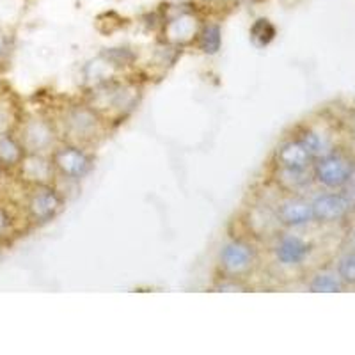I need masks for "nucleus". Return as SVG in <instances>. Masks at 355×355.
Listing matches in <instances>:
<instances>
[{
	"mask_svg": "<svg viewBox=\"0 0 355 355\" xmlns=\"http://www.w3.org/2000/svg\"><path fill=\"white\" fill-rule=\"evenodd\" d=\"M313 157L297 137L283 141L274 151V166L286 169H311Z\"/></svg>",
	"mask_w": 355,
	"mask_h": 355,
	"instance_id": "13",
	"label": "nucleus"
},
{
	"mask_svg": "<svg viewBox=\"0 0 355 355\" xmlns=\"http://www.w3.org/2000/svg\"><path fill=\"white\" fill-rule=\"evenodd\" d=\"M6 52H8V40H6L4 34L0 33V57L4 55Z\"/></svg>",
	"mask_w": 355,
	"mask_h": 355,
	"instance_id": "23",
	"label": "nucleus"
},
{
	"mask_svg": "<svg viewBox=\"0 0 355 355\" xmlns=\"http://www.w3.org/2000/svg\"><path fill=\"white\" fill-rule=\"evenodd\" d=\"M62 210H64V198L61 190L52 183L28 187L25 198V215L28 222L43 226L46 222L53 220Z\"/></svg>",
	"mask_w": 355,
	"mask_h": 355,
	"instance_id": "1",
	"label": "nucleus"
},
{
	"mask_svg": "<svg viewBox=\"0 0 355 355\" xmlns=\"http://www.w3.org/2000/svg\"><path fill=\"white\" fill-rule=\"evenodd\" d=\"M50 160L53 164L55 174L66 180H82L93 171L94 160L87 151L78 144L55 146L50 153Z\"/></svg>",
	"mask_w": 355,
	"mask_h": 355,
	"instance_id": "3",
	"label": "nucleus"
},
{
	"mask_svg": "<svg viewBox=\"0 0 355 355\" xmlns=\"http://www.w3.org/2000/svg\"><path fill=\"white\" fill-rule=\"evenodd\" d=\"M25 150L20 139L12 132L0 133V166L4 171H17L24 160Z\"/></svg>",
	"mask_w": 355,
	"mask_h": 355,
	"instance_id": "15",
	"label": "nucleus"
},
{
	"mask_svg": "<svg viewBox=\"0 0 355 355\" xmlns=\"http://www.w3.org/2000/svg\"><path fill=\"white\" fill-rule=\"evenodd\" d=\"M12 226H15V220H12L11 211L4 205H0V242L11 234Z\"/></svg>",
	"mask_w": 355,
	"mask_h": 355,
	"instance_id": "21",
	"label": "nucleus"
},
{
	"mask_svg": "<svg viewBox=\"0 0 355 355\" xmlns=\"http://www.w3.org/2000/svg\"><path fill=\"white\" fill-rule=\"evenodd\" d=\"M217 291H243L245 284L242 283V279L239 277H222L220 283L215 286Z\"/></svg>",
	"mask_w": 355,
	"mask_h": 355,
	"instance_id": "22",
	"label": "nucleus"
},
{
	"mask_svg": "<svg viewBox=\"0 0 355 355\" xmlns=\"http://www.w3.org/2000/svg\"><path fill=\"white\" fill-rule=\"evenodd\" d=\"M343 290V281L339 279L336 272H318L309 281V291H315V293H338V291Z\"/></svg>",
	"mask_w": 355,
	"mask_h": 355,
	"instance_id": "18",
	"label": "nucleus"
},
{
	"mask_svg": "<svg viewBox=\"0 0 355 355\" xmlns=\"http://www.w3.org/2000/svg\"><path fill=\"white\" fill-rule=\"evenodd\" d=\"M201 25V17L194 9H178L164 24V34L169 43L189 44L198 40Z\"/></svg>",
	"mask_w": 355,
	"mask_h": 355,
	"instance_id": "7",
	"label": "nucleus"
},
{
	"mask_svg": "<svg viewBox=\"0 0 355 355\" xmlns=\"http://www.w3.org/2000/svg\"><path fill=\"white\" fill-rule=\"evenodd\" d=\"M0 87H2V82H0Z\"/></svg>",
	"mask_w": 355,
	"mask_h": 355,
	"instance_id": "26",
	"label": "nucleus"
},
{
	"mask_svg": "<svg viewBox=\"0 0 355 355\" xmlns=\"http://www.w3.org/2000/svg\"><path fill=\"white\" fill-rule=\"evenodd\" d=\"M4 173H6V171L2 169V166H0V178H2V174H4Z\"/></svg>",
	"mask_w": 355,
	"mask_h": 355,
	"instance_id": "25",
	"label": "nucleus"
},
{
	"mask_svg": "<svg viewBox=\"0 0 355 355\" xmlns=\"http://www.w3.org/2000/svg\"><path fill=\"white\" fill-rule=\"evenodd\" d=\"M274 182L277 187L288 194H299L306 190L313 180V171L311 169H286V167H275Z\"/></svg>",
	"mask_w": 355,
	"mask_h": 355,
	"instance_id": "14",
	"label": "nucleus"
},
{
	"mask_svg": "<svg viewBox=\"0 0 355 355\" xmlns=\"http://www.w3.org/2000/svg\"><path fill=\"white\" fill-rule=\"evenodd\" d=\"M352 169H354V162L347 155L336 151L315 160L311 167L315 183L327 190H339L347 187Z\"/></svg>",
	"mask_w": 355,
	"mask_h": 355,
	"instance_id": "4",
	"label": "nucleus"
},
{
	"mask_svg": "<svg viewBox=\"0 0 355 355\" xmlns=\"http://www.w3.org/2000/svg\"><path fill=\"white\" fill-rule=\"evenodd\" d=\"M256 259H258V252L252 243L243 239H231L220 247L218 270L224 277L242 279L252 270Z\"/></svg>",
	"mask_w": 355,
	"mask_h": 355,
	"instance_id": "2",
	"label": "nucleus"
},
{
	"mask_svg": "<svg viewBox=\"0 0 355 355\" xmlns=\"http://www.w3.org/2000/svg\"><path fill=\"white\" fill-rule=\"evenodd\" d=\"M275 220L284 227H304L309 226L313 218V208H311L309 199L302 198L299 194H290L288 198L281 199L275 205Z\"/></svg>",
	"mask_w": 355,
	"mask_h": 355,
	"instance_id": "9",
	"label": "nucleus"
},
{
	"mask_svg": "<svg viewBox=\"0 0 355 355\" xmlns=\"http://www.w3.org/2000/svg\"><path fill=\"white\" fill-rule=\"evenodd\" d=\"M311 208H313V218L320 224H334L352 214L348 199L345 198L341 189L329 190V192L315 196L311 199Z\"/></svg>",
	"mask_w": 355,
	"mask_h": 355,
	"instance_id": "8",
	"label": "nucleus"
},
{
	"mask_svg": "<svg viewBox=\"0 0 355 355\" xmlns=\"http://www.w3.org/2000/svg\"><path fill=\"white\" fill-rule=\"evenodd\" d=\"M313 252V243L307 242L306 239L299 234L284 233L275 240L272 247L275 263L281 266H299L306 261Z\"/></svg>",
	"mask_w": 355,
	"mask_h": 355,
	"instance_id": "10",
	"label": "nucleus"
},
{
	"mask_svg": "<svg viewBox=\"0 0 355 355\" xmlns=\"http://www.w3.org/2000/svg\"><path fill=\"white\" fill-rule=\"evenodd\" d=\"M249 34L252 43H254L256 46H259V49H263V46H268V44L274 41L277 31H275L274 24H272L268 18H258L254 24L250 25Z\"/></svg>",
	"mask_w": 355,
	"mask_h": 355,
	"instance_id": "19",
	"label": "nucleus"
},
{
	"mask_svg": "<svg viewBox=\"0 0 355 355\" xmlns=\"http://www.w3.org/2000/svg\"><path fill=\"white\" fill-rule=\"evenodd\" d=\"M336 274L343 281L345 286H355V250L347 252L338 259Z\"/></svg>",
	"mask_w": 355,
	"mask_h": 355,
	"instance_id": "20",
	"label": "nucleus"
},
{
	"mask_svg": "<svg viewBox=\"0 0 355 355\" xmlns=\"http://www.w3.org/2000/svg\"><path fill=\"white\" fill-rule=\"evenodd\" d=\"M17 137L20 139L25 153L50 155L55 148V130L52 123L43 117H28L18 128Z\"/></svg>",
	"mask_w": 355,
	"mask_h": 355,
	"instance_id": "5",
	"label": "nucleus"
},
{
	"mask_svg": "<svg viewBox=\"0 0 355 355\" xmlns=\"http://www.w3.org/2000/svg\"><path fill=\"white\" fill-rule=\"evenodd\" d=\"M198 46L201 52L214 55L222 46V28L218 24H202L198 34Z\"/></svg>",
	"mask_w": 355,
	"mask_h": 355,
	"instance_id": "17",
	"label": "nucleus"
},
{
	"mask_svg": "<svg viewBox=\"0 0 355 355\" xmlns=\"http://www.w3.org/2000/svg\"><path fill=\"white\" fill-rule=\"evenodd\" d=\"M135 89L123 84H105L94 94L93 109L98 112L109 110V112L123 114V110H132L135 105Z\"/></svg>",
	"mask_w": 355,
	"mask_h": 355,
	"instance_id": "11",
	"label": "nucleus"
},
{
	"mask_svg": "<svg viewBox=\"0 0 355 355\" xmlns=\"http://www.w3.org/2000/svg\"><path fill=\"white\" fill-rule=\"evenodd\" d=\"M62 125L73 144H77L96 137L101 128V119L93 107H71L66 110Z\"/></svg>",
	"mask_w": 355,
	"mask_h": 355,
	"instance_id": "6",
	"label": "nucleus"
},
{
	"mask_svg": "<svg viewBox=\"0 0 355 355\" xmlns=\"http://www.w3.org/2000/svg\"><path fill=\"white\" fill-rule=\"evenodd\" d=\"M295 137L302 142L304 148H306V150L309 151L311 157H313V160H318V158L325 157V155H329L331 151H334L327 135H323L322 132H318V130L315 128H309V126L300 128Z\"/></svg>",
	"mask_w": 355,
	"mask_h": 355,
	"instance_id": "16",
	"label": "nucleus"
},
{
	"mask_svg": "<svg viewBox=\"0 0 355 355\" xmlns=\"http://www.w3.org/2000/svg\"><path fill=\"white\" fill-rule=\"evenodd\" d=\"M210 2H217V4H230L233 0H210Z\"/></svg>",
	"mask_w": 355,
	"mask_h": 355,
	"instance_id": "24",
	"label": "nucleus"
},
{
	"mask_svg": "<svg viewBox=\"0 0 355 355\" xmlns=\"http://www.w3.org/2000/svg\"><path fill=\"white\" fill-rule=\"evenodd\" d=\"M17 174L25 185H43V183L53 182L55 169L50 160V155L25 153L24 160L17 167Z\"/></svg>",
	"mask_w": 355,
	"mask_h": 355,
	"instance_id": "12",
	"label": "nucleus"
}]
</instances>
